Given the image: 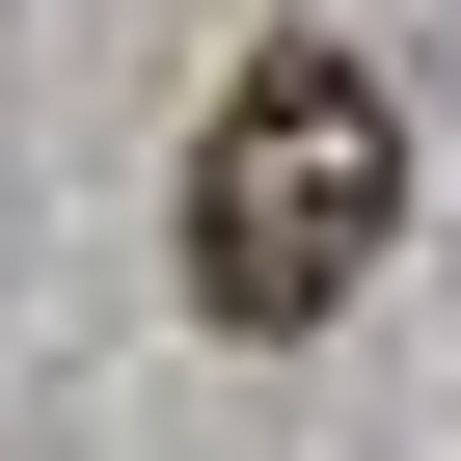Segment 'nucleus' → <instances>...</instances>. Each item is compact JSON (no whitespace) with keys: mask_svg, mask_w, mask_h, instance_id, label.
Segmentation results:
<instances>
[{"mask_svg":"<svg viewBox=\"0 0 461 461\" xmlns=\"http://www.w3.org/2000/svg\"><path fill=\"white\" fill-rule=\"evenodd\" d=\"M380 245H407V109H380V55H245L217 82V136H190V299L217 326H353L380 299Z\"/></svg>","mask_w":461,"mask_h":461,"instance_id":"f257e3e1","label":"nucleus"}]
</instances>
